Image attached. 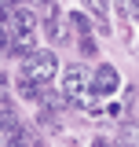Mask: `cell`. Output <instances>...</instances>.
<instances>
[{
    "mask_svg": "<svg viewBox=\"0 0 139 147\" xmlns=\"http://www.w3.org/2000/svg\"><path fill=\"white\" fill-rule=\"evenodd\" d=\"M62 99L77 103V107H92L99 96L92 92V74L84 66H66L62 70Z\"/></svg>",
    "mask_w": 139,
    "mask_h": 147,
    "instance_id": "cell-1",
    "label": "cell"
},
{
    "mask_svg": "<svg viewBox=\"0 0 139 147\" xmlns=\"http://www.w3.org/2000/svg\"><path fill=\"white\" fill-rule=\"evenodd\" d=\"M55 74H59V59H55V52H48V48H33L29 55H22V77H29V81H37V85H51Z\"/></svg>",
    "mask_w": 139,
    "mask_h": 147,
    "instance_id": "cell-2",
    "label": "cell"
},
{
    "mask_svg": "<svg viewBox=\"0 0 139 147\" xmlns=\"http://www.w3.org/2000/svg\"><path fill=\"white\" fill-rule=\"evenodd\" d=\"M33 136L15 121V114H0V144H29Z\"/></svg>",
    "mask_w": 139,
    "mask_h": 147,
    "instance_id": "cell-3",
    "label": "cell"
},
{
    "mask_svg": "<svg viewBox=\"0 0 139 147\" xmlns=\"http://www.w3.org/2000/svg\"><path fill=\"white\" fill-rule=\"evenodd\" d=\"M117 85H121V77H117L114 66H99L92 74V92L95 96H110V92H117Z\"/></svg>",
    "mask_w": 139,
    "mask_h": 147,
    "instance_id": "cell-4",
    "label": "cell"
},
{
    "mask_svg": "<svg viewBox=\"0 0 139 147\" xmlns=\"http://www.w3.org/2000/svg\"><path fill=\"white\" fill-rule=\"evenodd\" d=\"M84 7L92 11V18L99 22V30H106V26H110V22H106V4H103V0H84Z\"/></svg>",
    "mask_w": 139,
    "mask_h": 147,
    "instance_id": "cell-5",
    "label": "cell"
},
{
    "mask_svg": "<svg viewBox=\"0 0 139 147\" xmlns=\"http://www.w3.org/2000/svg\"><path fill=\"white\" fill-rule=\"evenodd\" d=\"M59 15H62L59 7H51V11H48V37H59V26H62V22H59Z\"/></svg>",
    "mask_w": 139,
    "mask_h": 147,
    "instance_id": "cell-6",
    "label": "cell"
},
{
    "mask_svg": "<svg viewBox=\"0 0 139 147\" xmlns=\"http://www.w3.org/2000/svg\"><path fill=\"white\" fill-rule=\"evenodd\" d=\"M81 52H84V55H95V44H92L88 37H84V40H81Z\"/></svg>",
    "mask_w": 139,
    "mask_h": 147,
    "instance_id": "cell-7",
    "label": "cell"
},
{
    "mask_svg": "<svg viewBox=\"0 0 139 147\" xmlns=\"http://www.w3.org/2000/svg\"><path fill=\"white\" fill-rule=\"evenodd\" d=\"M124 7H128V11H136V15H139V0H124Z\"/></svg>",
    "mask_w": 139,
    "mask_h": 147,
    "instance_id": "cell-8",
    "label": "cell"
},
{
    "mask_svg": "<svg viewBox=\"0 0 139 147\" xmlns=\"http://www.w3.org/2000/svg\"><path fill=\"white\" fill-rule=\"evenodd\" d=\"M40 4H44V0H40Z\"/></svg>",
    "mask_w": 139,
    "mask_h": 147,
    "instance_id": "cell-9",
    "label": "cell"
}]
</instances>
